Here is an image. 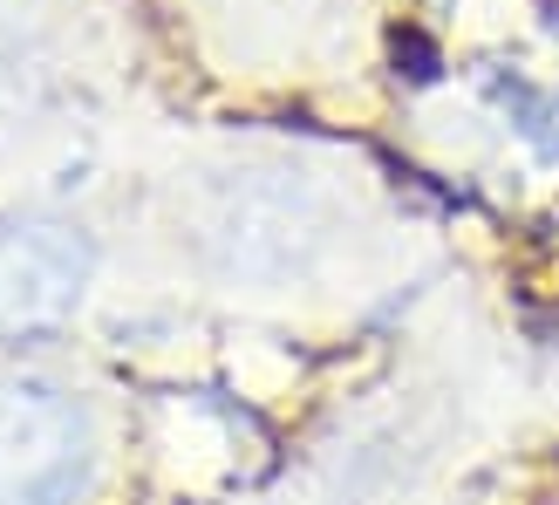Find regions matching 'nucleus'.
Masks as SVG:
<instances>
[{
  "label": "nucleus",
  "instance_id": "f257e3e1",
  "mask_svg": "<svg viewBox=\"0 0 559 505\" xmlns=\"http://www.w3.org/2000/svg\"><path fill=\"white\" fill-rule=\"evenodd\" d=\"M90 410L41 376H0V505H69L90 485Z\"/></svg>",
  "mask_w": 559,
  "mask_h": 505
},
{
  "label": "nucleus",
  "instance_id": "f03ea898",
  "mask_svg": "<svg viewBox=\"0 0 559 505\" xmlns=\"http://www.w3.org/2000/svg\"><path fill=\"white\" fill-rule=\"evenodd\" d=\"M90 294V239L62 219H0V342L55 334Z\"/></svg>",
  "mask_w": 559,
  "mask_h": 505
}]
</instances>
